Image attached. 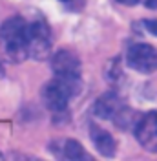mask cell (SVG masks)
Here are the masks:
<instances>
[{"label": "cell", "mask_w": 157, "mask_h": 161, "mask_svg": "<svg viewBox=\"0 0 157 161\" xmlns=\"http://www.w3.org/2000/svg\"><path fill=\"white\" fill-rule=\"evenodd\" d=\"M0 42L6 57L11 62H22L30 57L28 24L20 17H11L0 26Z\"/></svg>", "instance_id": "1"}, {"label": "cell", "mask_w": 157, "mask_h": 161, "mask_svg": "<svg viewBox=\"0 0 157 161\" xmlns=\"http://www.w3.org/2000/svg\"><path fill=\"white\" fill-rule=\"evenodd\" d=\"M80 92V77H60L55 75V79L49 80L42 88V101L55 114H62L68 110L69 99Z\"/></svg>", "instance_id": "2"}, {"label": "cell", "mask_w": 157, "mask_h": 161, "mask_svg": "<svg viewBox=\"0 0 157 161\" xmlns=\"http://www.w3.org/2000/svg\"><path fill=\"white\" fill-rule=\"evenodd\" d=\"M126 62L139 73H154L157 70V48L146 42H135L126 51Z\"/></svg>", "instance_id": "3"}, {"label": "cell", "mask_w": 157, "mask_h": 161, "mask_svg": "<svg viewBox=\"0 0 157 161\" xmlns=\"http://www.w3.org/2000/svg\"><path fill=\"white\" fill-rule=\"evenodd\" d=\"M28 48L30 57L37 60H44L51 51V31L44 20H35L28 24Z\"/></svg>", "instance_id": "4"}, {"label": "cell", "mask_w": 157, "mask_h": 161, "mask_svg": "<svg viewBox=\"0 0 157 161\" xmlns=\"http://www.w3.org/2000/svg\"><path fill=\"white\" fill-rule=\"evenodd\" d=\"M133 134L144 150L157 152V112L152 110L143 114L133 128Z\"/></svg>", "instance_id": "5"}, {"label": "cell", "mask_w": 157, "mask_h": 161, "mask_svg": "<svg viewBox=\"0 0 157 161\" xmlns=\"http://www.w3.org/2000/svg\"><path fill=\"white\" fill-rule=\"evenodd\" d=\"M51 70L60 77H80V59L73 51L60 50L51 57Z\"/></svg>", "instance_id": "6"}, {"label": "cell", "mask_w": 157, "mask_h": 161, "mask_svg": "<svg viewBox=\"0 0 157 161\" xmlns=\"http://www.w3.org/2000/svg\"><path fill=\"white\" fill-rule=\"evenodd\" d=\"M122 106H124V103H122V99L119 97L115 92H106V93H102V95L95 101L93 112H95V115L100 117V119L113 121V117L119 114V110H121Z\"/></svg>", "instance_id": "7"}, {"label": "cell", "mask_w": 157, "mask_h": 161, "mask_svg": "<svg viewBox=\"0 0 157 161\" xmlns=\"http://www.w3.org/2000/svg\"><path fill=\"white\" fill-rule=\"evenodd\" d=\"M51 150L57 154V158L60 159H71V161H89L91 156H89L86 148L75 139H62V141H57L51 145Z\"/></svg>", "instance_id": "8"}, {"label": "cell", "mask_w": 157, "mask_h": 161, "mask_svg": "<svg viewBox=\"0 0 157 161\" xmlns=\"http://www.w3.org/2000/svg\"><path fill=\"white\" fill-rule=\"evenodd\" d=\"M89 137H91V141H93V145H95V148L100 156H104V158H113L115 156L117 143L108 130L100 128L99 125H91L89 126Z\"/></svg>", "instance_id": "9"}, {"label": "cell", "mask_w": 157, "mask_h": 161, "mask_svg": "<svg viewBox=\"0 0 157 161\" xmlns=\"http://www.w3.org/2000/svg\"><path fill=\"white\" fill-rule=\"evenodd\" d=\"M141 119V115H137V112L132 110V108H128V106H122L119 114L113 117V123H115V126L121 128V130H128V128H135V125H137V121Z\"/></svg>", "instance_id": "10"}, {"label": "cell", "mask_w": 157, "mask_h": 161, "mask_svg": "<svg viewBox=\"0 0 157 161\" xmlns=\"http://www.w3.org/2000/svg\"><path fill=\"white\" fill-rule=\"evenodd\" d=\"M144 28H146L148 33L157 37V20H144Z\"/></svg>", "instance_id": "11"}, {"label": "cell", "mask_w": 157, "mask_h": 161, "mask_svg": "<svg viewBox=\"0 0 157 161\" xmlns=\"http://www.w3.org/2000/svg\"><path fill=\"white\" fill-rule=\"evenodd\" d=\"M146 8H150V9H157V0H141Z\"/></svg>", "instance_id": "12"}, {"label": "cell", "mask_w": 157, "mask_h": 161, "mask_svg": "<svg viewBox=\"0 0 157 161\" xmlns=\"http://www.w3.org/2000/svg\"><path fill=\"white\" fill-rule=\"evenodd\" d=\"M119 2H122V4H126V6H135L141 0H119Z\"/></svg>", "instance_id": "13"}, {"label": "cell", "mask_w": 157, "mask_h": 161, "mask_svg": "<svg viewBox=\"0 0 157 161\" xmlns=\"http://www.w3.org/2000/svg\"><path fill=\"white\" fill-rule=\"evenodd\" d=\"M6 75V70H4V66H2V62H0V79Z\"/></svg>", "instance_id": "14"}, {"label": "cell", "mask_w": 157, "mask_h": 161, "mask_svg": "<svg viewBox=\"0 0 157 161\" xmlns=\"http://www.w3.org/2000/svg\"><path fill=\"white\" fill-rule=\"evenodd\" d=\"M62 2H71V0H62Z\"/></svg>", "instance_id": "15"}]
</instances>
